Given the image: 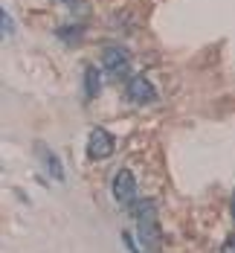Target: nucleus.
<instances>
[{
  "instance_id": "nucleus-1",
  "label": "nucleus",
  "mask_w": 235,
  "mask_h": 253,
  "mask_svg": "<svg viewBox=\"0 0 235 253\" xmlns=\"http://www.w3.org/2000/svg\"><path fill=\"white\" fill-rule=\"evenodd\" d=\"M113 198L122 204V207H134L136 204V177L131 175L128 169H119L113 175Z\"/></svg>"
},
{
  "instance_id": "nucleus-2",
  "label": "nucleus",
  "mask_w": 235,
  "mask_h": 253,
  "mask_svg": "<svg viewBox=\"0 0 235 253\" xmlns=\"http://www.w3.org/2000/svg\"><path fill=\"white\" fill-rule=\"evenodd\" d=\"M110 154H113V137L102 128H93L90 137H87V157L90 160H104Z\"/></svg>"
},
{
  "instance_id": "nucleus-3",
  "label": "nucleus",
  "mask_w": 235,
  "mask_h": 253,
  "mask_svg": "<svg viewBox=\"0 0 235 253\" xmlns=\"http://www.w3.org/2000/svg\"><path fill=\"white\" fill-rule=\"evenodd\" d=\"M128 96L134 102H139V105H148V102H154V84L148 82V79H142V76H136V79H131L128 82Z\"/></svg>"
},
{
  "instance_id": "nucleus-4",
  "label": "nucleus",
  "mask_w": 235,
  "mask_h": 253,
  "mask_svg": "<svg viewBox=\"0 0 235 253\" xmlns=\"http://www.w3.org/2000/svg\"><path fill=\"white\" fill-rule=\"evenodd\" d=\"M102 64L107 70H113V73L128 70V50H125V47H107V50L102 52Z\"/></svg>"
},
{
  "instance_id": "nucleus-5",
  "label": "nucleus",
  "mask_w": 235,
  "mask_h": 253,
  "mask_svg": "<svg viewBox=\"0 0 235 253\" xmlns=\"http://www.w3.org/2000/svg\"><path fill=\"white\" fill-rule=\"evenodd\" d=\"M84 90L90 99H96L102 93V79H99V67H87L84 70Z\"/></svg>"
},
{
  "instance_id": "nucleus-6",
  "label": "nucleus",
  "mask_w": 235,
  "mask_h": 253,
  "mask_svg": "<svg viewBox=\"0 0 235 253\" xmlns=\"http://www.w3.org/2000/svg\"><path fill=\"white\" fill-rule=\"evenodd\" d=\"M44 154H47V169H50V175L55 177V180H64V169H61V160H58L55 154H50L47 149H44Z\"/></svg>"
},
{
  "instance_id": "nucleus-7",
  "label": "nucleus",
  "mask_w": 235,
  "mask_h": 253,
  "mask_svg": "<svg viewBox=\"0 0 235 253\" xmlns=\"http://www.w3.org/2000/svg\"><path fill=\"white\" fill-rule=\"evenodd\" d=\"M122 245L128 248V253H142L136 245H134V236H131V233H122Z\"/></svg>"
},
{
  "instance_id": "nucleus-8",
  "label": "nucleus",
  "mask_w": 235,
  "mask_h": 253,
  "mask_svg": "<svg viewBox=\"0 0 235 253\" xmlns=\"http://www.w3.org/2000/svg\"><path fill=\"white\" fill-rule=\"evenodd\" d=\"M221 253H235V233L224 242V245H221Z\"/></svg>"
},
{
  "instance_id": "nucleus-9",
  "label": "nucleus",
  "mask_w": 235,
  "mask_h": 253,
  "mask_svg": "<svg viewBox=\"0 0 235 253\" xmlns=\"http://www.w3.org/2000/svg\"><path fill=\"white\" fill-rule=\"evenodd\" d=\"M0 18H3V32L9 35V32H12V18H9L6 12H0Z\"/></svg>"
},
{
  "instance_id": "nucleus-10",
  "label": "nucleus",
  "mask_w": 235,
  "mask_h": 253,
  "mask_svg": "<svg viewBox=\"0 0 235 253\" xmlns=\"http://www.w3.org/2000/svg\"><path fill=\"white\" fill-rule=\"evenodd\" d=\"M230 210H233V218H235V195H233V204H230Z\"/></svg>"
}]
</instances>
